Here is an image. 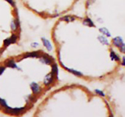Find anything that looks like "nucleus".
<instances>
[{"label": "nucleus", "mask_w": 125, "mask_h": 117, "mask_svg": "<svg viewBox=\"0 0 125 117\" xmlns=\"http://www.w3.org/2000/svg\"><path fill=\"white\" fill-rule=\"evenodd\" d=\"M6 1H8V2H9V3H11V4L12 3V0H6Z\"/></svg>", "instance_id": "3"}, {"label": "nucleus", "mask_w": 125, "mask_h": 117, "mask_svg": "<svg viewBox=\"0 0 125 117\" xmlns=\"http://www.w3.org/2000/svg\"><path fill=\"white\" fill-rule=\"evenodd\" d=\"M121 51H122V52L125 53V45H123L121 46Z\"/></svg>", "instance_id": "2"}, {"label": "nucleus", "mask_w": 125, "mask_h": 117, "mask_svg": "<svg viewBox=\"0 0 125 117\" xmlns=\"http://www.w3.org/2000/svg\"><path fill=\"white\" fill-rule=\"evenodd\" d=\"M114 43L115 45H117V46H119V47H121L123 45V40L120 37L115 38L114 40Z\"/></svg>", "instance_id": "1"}, {"label": "nucleus", "mask_w": 125, "mask_h": 117, "mask_svg": "<svg viewBox=\"0 0 125 117\" xmlns=\"http://www.w3.org/2000/svg\"><path fill=\"white\" fill-rule=\"evenodd\" d=\"M123 60H124V62H123V65H125V58H123Z\"/></svg>", "instance_id": "4"}]
</instances>
